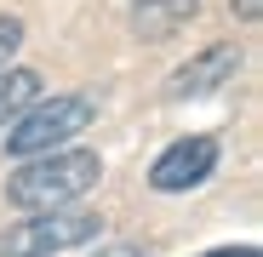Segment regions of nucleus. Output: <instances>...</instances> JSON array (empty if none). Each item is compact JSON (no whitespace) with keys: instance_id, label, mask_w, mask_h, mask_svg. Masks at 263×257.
<instances>
[{"instance_id":"nucleus-1","label":"nucleus","mask_w":263,"mask_h":257,"mask_svg":"<svg viewBox=\"0 0 263 257\" xmlns=\"http://www.w3.org/2000/svg\"><path fill=\"white\" fill-rule=\"evenodd\" d=\"M98 177H103V160L92 149H46V154H29L6 177V200L17 211H46L98 189Z\"/></svg>"},{"instance_id":"nucleus-2","label":"nucleus","mask_w":263,"mask_h":257,"mask_svg":"<svg viewBox=\"0 0 263 257\" xmlns=\"http://www.w3.org/2000/svg\"><path fill=\"white\" fill-rule=\"evenodd\" d=\"M98 120V103L86 92H58V97H34L29 109L12 114V132H6V154L29 160V154H46V149H63L74 132Z\"/></svg>"},{"instance_id":"nucleus-3","label":"nucleus","mask_w":263,"mask_h":257,"mask_svg":"<svg viewBox=\"0 0 263 257\" xmlns=\"http://www.w3.org/2000/svg\"><path fill=\"white\" fill-rule=\"evenodd\" d=\"M98 234H103L98 211L46 206V211H29L23 223L0 229V257H58V251H74V246H92Z\"/></svg>"},{"instance_id":"nucleus-4","label":"nucleus","mask_w":263,"mask_h":257,"mask_svg":"<svg viewBox=\"0 0 263 257\" xmlns=\"http://www.w3.org/2000/svg\"><path fill=\"white\" fill-rule=\"evenodd\" d=\"M217 137L212 132H195V137H178L172 149H160V160L149 166V189L155 194H183V189H200L212 171H217Z\"/></svg>"},{"instance_id":"nucleus-5","label":"nucleus","mask_w":263,"mask_h":257,"mask_svg":"<svg viewBox=\"0 0 263 257\" xmlns=\"http://www.w3.org/2000/svg\"><path fill=\"white\" fill-rule=\"evenodd\" d=\"M235 69H240V46L217 40V46L195 52L183 69H172V74H166V97H172V103H183V97H206V92H217V86H229Z\"/></svg>"},{"instance_id":"nucleus-6","label":"nucleus","mask_w":263,"mask_h":257,"mask_svg":"<svg viewBox=\"0 0 263 257\" xmlns=\"http://www.w3.org/2000/svg\"><path fill=\"white\" fill-rule=\"evenodd\" d=\"M195 12H200V0H138L132 6V34L138 40H172Z\"/></svg>"},{"instance_id":"nucleus-7","label":"nucleus","mask_w":263,"mask_h":257,"mask_svg":"<svg viewBox=\"0 0 263 257\" xmlns=\"http://www.w3.org/2000/svg\"><path fill=\"white\" fill-rule=\"evenodd\" d=\"M40 97V74L34 69H0V132L12 126L17 109H29Z\"/></svg>"},{"instance_id":"nucleus-8","label":"nucleus","mask_w":263,"mask_h":257,"mask_svg":"<svg viewBox=\"0 0 263 257\" xmlns=\"http://www.w3.org/2000/svg\"><path fill=\"white\" fill-rule=\"evenodd\" d=\"M17 46H23V17H0V69H12Z\"/></svg>"},{"instance_id":"nucleus-9","label":"nucleus","mask_w":263,"mask_h":257,"mask_svg":"<svg viewBox=\"0 0 263 257\" xmlns=\"http://www.w3.org/2000/svg\"><path fill=\"white\" fill-rule=\"evenodd\" d=\"M235 12H240L246 23H257V12H263V0H235Z\"/></svg>"},{"instance_id":"nucleus-10","label":"nucleus","mask_w":263,"mask_h":257,"mask_svg":"<svg viewBox=\"0 0 263 257\" xmlns=\"http://www.w3.org/2000/svg\"><path fill=\"white\" fill-rule=\"evenodd\" d=\"M206 257H257V246H223V251H206Z\"/></svg>"}]
</instances>
